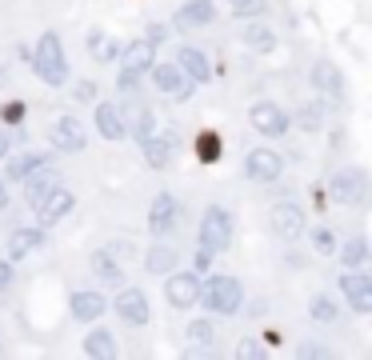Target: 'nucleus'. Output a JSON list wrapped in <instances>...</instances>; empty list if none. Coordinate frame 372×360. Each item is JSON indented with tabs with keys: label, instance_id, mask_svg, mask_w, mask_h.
Here are the masks:
<instances>
[{
	"label": "nucleus",
	"instance_id": "obj_3",
	"mask_svg": "<svg viewBox=\"0 0 372 360\" xmlns=\"http://www.w3.org/2000/svg\"><path fill=\"white\" fill-rule=\"evenodd\" d=\"M200 300L209 312H221V316H232L244 304V288L236 276H212L209 285H200Z\"/></svg>",
	"mask_w": 372,
	"mask_h": 360
},
{
	"label": "nucleus",
	"instance_id": "obj_30",
	"mask_svg": "<svg viewBox=\"0 0 372 360\" xmlns=\"http://www.w3.org/2000/svg\"><path fill=\"white\" fill-rule=\"evenodd\" d=\"M40 164H52L49 152H32V156H13V161H8V176H13V180H25V176L32 173V168H40Z\"/></svg>",
	"mask_w": 372,
	"mask_h": 360
},
{
	"label": "nucleus",
	"instance_id": "obj_38",
	"mask_svg": "<svg viewBox=\"0 0 372 360\" xmlns=\"http://www.w3.org/2000/svg\"><path fill=\"white\" fill-rule=\"evenodd\" d=\"M73 97L80 100V104H85V100H97V85H92V80H80V85L73 88Z\"/></svg>",
	"mask_w": 372,
	"mask_h": 360
},
{
	"label": "nucleus",
	"instance_id": "obj_35",
	"mask_svg": "<svg viewBox=\"0 0 372 360\" xmlns=\"http://www.w3.org/2000/svg\"><path fill=\"white\" fill-rule=\"evenodd\" d=\"M312 252H321V256H336V236L328 228H316L312 232Z\"/></svg>",
	"mask_w": 372,
	"mask_h": 360
},
{
	"label": "nucleus",
	"instance_id": "obj_42",
	"mask_svg": "<svg viewBox=\"0 0 372 360\" xmlns=\"http://www.w3.org/2000/svg\"><path fill=\"white\" fill-rule=\"evenodd\" d=\"M8 144H13V140H8V132H4V128H0V161L8 156Z\"/></svg>",
	"mask_w": 372,
	"mask_h": 360
},
{
	"label": "nucleus",
	"instance_id": "obj_9",
	"mask_svg": "<svg viewBox=\"0 0 372 360\" xmlns=\"http://www.w3.org/2000/svg\"><path fill=\"white\" fill-rule=\"evenodd\" d=\"M164 297L173 309H192L200 304V276L197 273H173L164 280Z\"/></svg>",
	"mask_w": 372,
	"mask_h": 360
},
{
	"label": "nucleus",
	"instance_id": "obj_1",
	"mask_svg": "<svg viewBox=\"0 0 372 360\" xmlns=\"http://www.w3.org/2000/svg\"><path fill=\"white\" fill-rule=\"evenodd\" d=\"M120 76H116V88H120V97H128V92H137L140 80L149 76V68L156 64V44H149V40H132V44H124L120 49Z\"/></svg>",
	"mask_w": 372,
	"mask_h": 360
},
{
	"label": "nucleus",
	"instance_id": "obj_10",
	"mask_svg": "<svg viewBox=\"0 0 372 360\" xmlns=\"http://www.w3.org/2000/svg\"><path fill=\"white\" fill-rule=\"evenodd\" d=\"M152 85H156V92H164V97H176V100H188L192 97V80H188L176 64H152Z\"/></svg>",
	"mask_w": 372,
	"mask_h": 360
},
{
	"label": "nucleus",
	"instance_id": "obj_7",
	"mask_svg": "<svg viewBox=\"0 0 372 360\" xmlns=\"http://www.w3.org/2000/svg\"><path fill=\"white\" fill-rule=\"evenodd\" d=\"M176 228H180V200L173 192H156V200H152V209H149V232L168 236Z\"/></svg>",
	"mask_w": 372,
	"mask_h": 360
},
{
	"label": "nucleus",
	"instance_id": "obj_23",
	"mask_svg": "<svg viewBox=\"0 0 372 360\" xmlns=\"http://www.w3.org/2000/svg\"><path fill=\"white\" fill-rule=\"evenodd\" d=\"M92 273L104 280V285H120L124 280V264L116 261V252H108V249H100V252H92Z\"/></svg>",
	"mask_w": 372,
	"mask_h": 360
},
{
	"label": "nucleus",
	"instance_id": "obj_8",
	"mask_svg": "<svg viewBox=\"0 0 372 360\" xmlns=\"http://www.w3.org/2000/svg\"><path fill=\"white\" fill-rule=\"evenodd\" d=\"M73 209H76V197L68 192V188H52L49 197H40V204H37V221H40V228H52V224H61L64 216H73Z\"/></svg>",
	"mask_w": 372,
	"mask_h": 360
},
{
	"label": "nucleus",
	"instance_id": "obj_17",
	"mask_svg": "<svg viewBox=\"0 0 372 360\" xmlns=\"http://www.w3.org/2000/svg\"><path fill=\"white\" fill-rule=\"evenodd\" d=\"M56 185H61V173H56L52 164H40V168H32V173L25 176V200L32 204V209H37L40 197H49Z\"/></svg>",
	"mask_w": 372,
	"mask_h": 360
},
{
	"label": "nucleus",
	"instance_id": "obj_12",
	"mask_svg": "<svg viewBox=\"0 0 372 360\" xmlns=\"http://www.w3.org/2000/svg\"><path fill=\"white\" fill-rule=\"evenodd\" d=\"M88 144V132H85V125L76 120L73 112H64L61 120L52 125V149L56 152H80Z\"/></svg>",
	"mask_w": 372,
	"mask_h": 360
},
{
	"label": "nucleus",
	"instance_id": "obj_19",
	"mask_svg": "<svg viewBox=\"0 0 372 360\" xmlns=\"http://www.w3.org/2000/svg\"><path fill=\"white\" fill-rule=\"evenodd\" d=\"M212 16H216L212 0H188L176 13V28H204V25H212Z\"/></svg>",
	"mask_w": 372,
	"mask_h": 360
},
{
	"label": "nucleus",
	"instance_id": "obj_28",
	"mask_svg": "<svg viewBox=\"0 0 372 360\" xmlns=\"http://www.w3.org/2000/svg\"><path fill=\"white\" fill-rule=\"evenodd\" d=\"M336 252H340V264L345 268H364V261H368V240L364 236H352L345 244H336Z\"/></svg>",
	"mask_w": 372,
	"mask_h": 360
},
{
	"label": "nucleus",
	"instance_id": "obj_27",
	"mask_svg": "<svg viewBox=\"0 0 372 360\" xmlns=\"http://www.w3.org/2000/svg\"><path fill=\"white\" fill-rule=\"evenodd\" d=\"M120 352V345H116V336L108 333V328H97V333H88L85 336V356H100V360H108Z\"/></svg>",
	"mask_w": 372,
	"mask_h": 360
},
{
	"label": "nucleus",
	"instance_id": "obj_13",
	"mask_svg": "<svg viewBox=\"0 0 372 360\" xmlns=\"http://www.w3.org/2000/svg\"><path fill=\"white\" fill-rule=\"evenodd\" d=\"M112 309H116V316H120V321H128V324H149V316H152L149 297H144L140 288H120Z\"/></svg>",
	"mask_w": 372,
	"mask_h": 360
},
{
	"label": "nucleus",
	"instance_id": "obj_32",
	"mask_svg": "<svg viewBox=\"0 0 372 360\" xmlns=\"http://www.w3.org/2000/svg\"><path fill=\"white\" fill-rule=\"evenodd\" d=\"M188 345H197V348L216 345V328H212V321H192L188 324Z\"/></svg>",
	"mask_w": 372,
	"mask_h": 360
},
{
	"label": "nucleus",
	"instance_id": "obj_20",
	"mask_svg": "<svg viewBox=\"0 0 372 360\" xmlns=\"http://www.w3.org/2000/svg\"><path fill=\"white\" fill-rule=\"evenodd\" d=\"M68 304H73V316H76V321H97V316H104V309H108V300L100 297V292H92V288L73 292V297H68Z\"/></svg>",
	"mask_w": 372,
	"mask_h": 360
},
{
	"label": "nucleus",
	"instance_id": "obj_21",
	"mask_svg": "<svg viewBox=\"0 0 372 360\" xmlns=\"http://www.w3.org/2000/svg\"><path fill=\"white\" fill-rule=\"evenodd\" d=\"M312 85L321 88V92H328V97H345V76H340V68L333 61L312 64Z\"/></svg>",
	"mask_w": 372,
	"mask_h": 360
},
{
	"label": "nucleus",
	"instance_id": "obj_11",
	"mask_svg": "<svg viewBox=\"0 0 372 360\" xmlns=\"http://www.w3.org/2000/svg\"><path fill=\"white\" fill-rule=\"evenodd\" d=\"M340 292L352 304V312H372V276L360 273V268H348L340 276Z\"/></svg>",
	"mask_w": 372,
	"mask_h": 360
},
{
	"label": "nucleus",
	"instance_id": "obj_22",
	"mask_svg": "<svg viewBox=\"0 0 372 360\" xmlns=\"http://www.w3.org/2000/svg\"><path fill=\"white\" fill-rule=\"evenodd\" d=\"M140 144H144V161H149L152 168H164V164H168V156H173L176 132H164V137H156V132H152V137H144Z\"/></svg>",
	"mask_w": 372,
	"mask_h": 360
},
{
	"label": "nucleus",
	"instance_id": "obj_43",
	"mask_svg": "<svg viewBox=\"0 0 372 360\" xmlns=\"http://www.w3.org/2000/svg\"><path fill=\"white\" fill-rule=\"evenodd\" d=\"M0 209H8V188H4V180H0Z\"/></svg>",
	"mask_w": 372,
	"mask_h": 360
},
{
	"label": "nucleus",
	"instance_id": "obj_26",
	"mask_svg": "<svg viewBox=\"0 0 372 360\" xmlns=\"http://www.w3.org/2000/svg\"><path fill=\"white\" fill-rule=\"evenodd\" d=\"M88 49H92V61H100V64H108V61H116L120 56V40L116 37H108V32H100V28H92L88 32Z\"/></svg>",
	"mask_w": 372,
	"mask_h": 360
},
{
	"label": "nucleus",
	"instance_id": "obj_15",
	"mask_svg": "<svg viewBox=\"0 0 372 360\" xmlns=\"http://www.w3.org/2000/svg\"><path fill=\"white\" fill-rule=\"evenodd\" d=\"M304 209H297V204H276L273 212V232L285 240V244H292V240H300L304 236Z\"/></svg>",
	"mask_w": 372,
	"mask_h": 360
},
{
	"label": "nucleus",
	"instance_id": "obj_18",
	"mask_svg": "<svg viewBox=\"0 0 372 360\" xmlns=\"http://www.w3.org/2000/svg\"><path fill=\"white\" fill-rule=\"evenodd\" d=\"M97 128H100V137H104V140H124V137H128L124 116H120V104H112V100L97 104Z\"/></svg>",
	"mask_w": 372,
	"mask_h": 360
},
{
	"label": "nucleus",
	"instance_id": "obj_25",
	"mask_svg": "<svg viewBox=\"0 0 372 360\" xmlns=\"http://www.w3.org/2000/svg\"><path fill=\"white\" fill-rule=\"evenodd\" d=\"M240 37H244V44H248V49H252V52H261V56H268V52L276 49V32H273V28H264L261 20H248Z\"/></svg>",
	"mask_w": 372,
	"mask_h": 360
},
{
	"label": "nucleus",
	"instance_id": "obj_14",
	"mask_svg": "<svg viewBox=\"0 0 372 360\" xmlns=\"http://www.w3.org/2000/svg\"><path fill=\"white\" fill-rule=\"evenodd\" d=\"M173 64L188 76V80H192V85H209V80H212L209 56H204L200 49H192V44H180V49H176V61H173Z\"/></svg>",
	"mask_w": 372,
	"mask_h": 360
},
{
	"label": "nucleus",
	"instance_id": "obj_34",
	"mask_svg": "<svg viewBox=\"0 0 372 360\" xmlns=\"http://www.w3.org/2000/svg\"><path fill=\"white\" fill-rule=\"evenodd\" d=\"M336 316H340V309H336L328 297H316L312 300V321H321V324H333Z\"/></svg>",
	"mask_w": 372,
	"mask_h": 360
},
{
	"label": "nucleus",
	"instance_id": "obj_40",
	"mask_svg": "<svg viewBox=\"0 0 372 360\" xmlns=\"http://www.w3.org/2000/svg\"><path fill=\"white\" fill-rule=\"evenodd\" d=\"M8 285H13V264H8V261H0V292H4Z\"/></svg>",
	"mask_w": 372,
	"mask_h": 360
},
{
	"label": "nucleus",
	"instance_id": "obj_29",
	"mask_svg": "<svg viewBox=\"0 0 372 360\" xmlns=\"http://www.w3.org/2000/svg\"><path fill=\"white\" fill-rule=\"evenodd\" d=\"M144 264H149V273H173L176 264H180V252L168 249V244H152Z\"/></svg>",
	"mask_w": 372,
	"mask_h": 360
},
{
	"label": "nucleus",
	"instance_id": "obj_39",
	"mask_svg": "<svg viewBox=\"0 0 372 360\" xmlns=\"http://www.w3.org/2000/svg\"><path fill=\"white\" fill-rule=\"evenodd\" d=\"M297 356H328V348H321V345H300Z\"/></svg>",
	"mask_w": 372,
	"mask_h": 360
},
{
	"label": "nucleus",
	"instance_id": "obj_5",
	"mask_svg": "<svg viewBox=\"0 0 372 360\" xmlns=\"http://www.w3.org/2000/svg\"><path fill=\"white\" fill-rule=\"evenodd\" d=\"M248 125L256 128L261 137H285L288 125H292V116H288L276 100H256L252 112H248Z\"/></svg>",
	"mask_w": 372,
	"mask_h": 360
},
{
	"label": "nucleus",
	"instance_id": "obj_37",
	"mask_svg": "<svg viewBox=\"0 0 372 360\" xmlns=\"http://www.w3.org/2000/svg\"><path fill=\"white\" fill-rule=\"evenodd\" d=\"M236 16H256L261 13V0H228Z\"/></svg>",
	"mask_w": 372,
	"mask_h": 360
},
{
	"label": "nucleus",
	"instance_id": "obj_33",
	"mask_svg": "<svg viewBox=\"0 0 372 360\" xmlns=\"http://www.w3.org/2000/svg\"><path fill=\"white\" fill-rule=\"evenodd\" d=\"M197 156H200L204 164L216 161V156H221V137H216V132H200V140H197Z\"/></svg>",
	"mask_w": 372,
	"mask_h": 360
},
{
	"label": "nucleus",
	"instance_id": "obj_24",
	"mask_svg": "<svg viewBox=\"0 0 372 360\" xmlns=\"http://www.w3.org/2000/svg\"><path fill=\"white\" fill-rule=\"evenodd\" d=\"M40 244H44V232H40V228H16V232L8 236V256H13V261H25L28 252L40 249Z\"/></svg>",
	"mask_w": 372,
	"mask_h": 360
},
{
	"label": "nucleus",
	"instance_id": "obj_36",
	"mask_svg": "<svg viewBox=\"0 0 372 360\" xmlns=\"http://www.w3.org/2000/svg\"><path fill=\"white\" fill-rule=\"evenodd\" d=\"M4 120H8V125H20V120H25V100H8V104H4Z\"/></svg>",
	"mask_w": 372,
	"mask_h": 360
},
{
	"label": "nucleus",
	"instance_id": "obj_6",
	"mask_svg": "<svg viewBox=\"0 0 372 360\" xmlns=\"http://www.w3.org/2000/svg\"><path fill=\"white\" fill-rule=\"evenodd\" d=\"M328 192L340 204H364V197H368V176H364V168H340L328 180Z\"/></svg>",
	"mask_w": 372,
	"mask_h": 360
},
{
	"label": "nucleus",
	"instance_id": "obj_2",
	"mask_svg": "<svg viewBox=\"0 0 372 360\" xmlns=\"http://www.w3.org/2000/svg\"><path fill=\"white\" fill-rule=\"evenodd\" d=\"M32 68H37V76L49 88L68 85V61H64V49H61V37L56 32H44L40 37L37 52H32Z\"/></svg>",
	"mask_w": 372,
	"mask_h": 360
},
{
	"label": "nucleus",
	"instance_id": "obj_16",
	"mask_svg": "<svg viewBox=\"0 0 372 360\" xmlns=\"http://www.w3.org/2000/svg\"><path fill=\"white\" fill-rule=\"evenodd\" d=\"M244 168H248V176H252L256 185H268V180H276V176L285 173V161H280L273 149H252L248 161H244Z\"/></svg>",
	"mask_w": 372,
	"mask_h": 360
},
{
	"label": "nucleus",
	"instance_id": "obj_31",
	"mask_svg": "<svg viewBox=\"0 0 372 360\" xmlns=\"http://www.w3.org/2000/svg\"><path fill=\"white\" fill-rule=\"evenodd\" d=\"M297 125L304 128V132H316V128L324 125V104H316V100H312V104H300L297 108Z\"/></svg>",
	"mask_w": 372,
	"mask_h": 360
},
{
	"label": "nucleus",
	"instance_id": "obj_41",
	"mask_svg": "<svg viewBox=\"0 0 372 360\" xmlns=\"http://www.w3.org/2000/svg\"><path fill=\"white\" fill-rule=\"evenodd\" d=\"M209 264H212V252H209V249H200V252H197V268H200V273H204Z\"/></svg>",
	"mask_w": 372,
	"mask_h": 360
},
{
	"label": "nucleus",
	"instance_id": "obj_4",
	"mask_svg": "<svg viewBox=\"0 0 372 360\" xmlns=\"http://www.w3.org/2000/svg\"><path fill=\"white\" fill-rule=\"evenodd\" d=\"M232 244V216L224 209H216L212 204L204 216H200V249H209V252H224Z\"/></svg>",
	"mask_w": 372,
	"mask_h": 360
}]
</instances>
